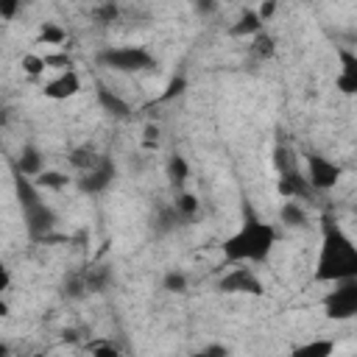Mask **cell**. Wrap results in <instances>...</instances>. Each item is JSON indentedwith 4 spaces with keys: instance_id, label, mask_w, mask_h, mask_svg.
Segmentation results:
<instances>
[{
    "instance_id": "cell-1",
    "label": "cell",
    "mask_w": 357,
    "mask_h": 357,
    "mask_svg": "<svg viewBox=\"0 0 357 357\" xmlns=\"http://www.w3.org/2000/svg\"><path fill=\"white\" fill-rule=\"evenodd\" d=\"M346 279H357V245L326 215L321 223V254L315 262V282L337 284Z\"/></svg>"
},
{
    "instance_id": "cell-2",
    "label": "cell",
    "mask_w": 357,
    "mask_h": 357,
    "mask_svg": "<svg viewBox=\"0 0 357 357\" xmlns=\"http://www.w3.org/2000/svg\"><path fill=\"white\" fill-rule=\"evenodd\" d=\"M273 243H276V229L259 220L254 212H245L243 226L231 237H226L220 248L226 262H262L268 259Z\"/></svg>"
},
{
    "instance_id": "cell-3",
    "label": "cell",
    "mask_w": 357,
    "mask_h": 357,
    "mask_svg": "<svg viewBox=\"0 0 357 357\" xmlns=\"http://www.w3.org/2000/svg\"><path fill=\"white\" fill-rule=\"evenodd\" d=\"M14 192H17V201H20V209H22V220H25L28 237L36 240V243H47L50 231H53L56 223H59L53 206L45 204L39 187H36L31 178L20 176V173H17V178H14Z\"/></svg>"
},
{
    "instance_id": "cell-4",
    "label": "cell",
    "mask_w": 357,
    "mask_h": 357,
    "mask_svg": "<svg viewBox=\"0 0 357 357\" xmlns=\"http://www.w3.org/2000/svg\"><path fill=\"white\" fill-rule=\"evenodd\" d=\"M98 61L114 73H139V70H153L156 59L145 47H106L98 53Z\"/></svg>"
},
{
    "instance_id": "cell-5",
    "label": "cell",
    "mask_w": 357,
    "mask_h": 357,
    "mask_svg": "<svg viewBox=\"0 0 357 357\" xmlns=\"http://www.w3.org/2000/svg\"><path fill=\"white\" fill-rule=\"evenodd\" d=\"M324 312L332 321H349L357 312V279L337 282L335 290L326 293L324 298Z\"/></svg>"
},
{
    "instance_id": "cell-6",
    "label": "cell",
    "mask_w": 357,
    "mask_h": 357,
    "mask_svg": "<svg viewBox=\"0 0 357 357\" xmlns=\"http://www.w3.org/2000/svg\"><path fill=\"white\" fill-rule=\"evenodd\" d=\"M340 176H343V167L337 162H332V159H326L321 153H310L307 156V176L304 178H307L310 190L326 192L340 181Z\"/></svg>"
},
{
    "instance_id": "cell-7",
    "label": "cell",
    "mask_w": 357,
    "mask_h": 357,
    "mask_svg": "<svg viewBox=\"0 0 357 357\" xmlns=\"http://www.w3.org/2000/svg\"><path fill=\"white\" fill-rule=\"evenodd\" d=\"M114 173H117V167H114L112 156H100V159L95 162V167H92V170L81 173V178H78V187H81V192L98 195V192L109 190V184L114 181Z\"/></svg>"
},
{
    "instance_id": "cell-8",
    "label": "cell",
    "mask_w": 357,
    "mask_h": 357,
    "mask_svg": "<svg viewBox=\"0 0 357 357\" xmlns=\"http://www.w3.org/2000/svg\"><path fill=\"white\" fill-rule=\"evenodd\" d=\"M218 287L223 293H243V296H262V282L254 276V271L248 268H231L220 282Z\"/></svg>"
},
{
    "instance_id": "cell-9",
    "label": "cell",
    "mask_w": 357,
    "mask_h": 357,
    "mask_svg": "<svg viewBox=\"0 0 357 357\" xmlns=\"http://www.w3.org/2000/svg\"><path fill=\"white\" fill-rule=\"evenodd\" d=\"M78 89H81V78H78V73H75V70L59 73L53 81H47V84L42 86L45 98H50V100H67V98L78 95Z\"/></svg>"
},
{
    "instance_id": "cell-10",
    "label": "cell",
    "mask_w": 357,
    "mask_h": 357,
    "mask_svg": "<svg viewBox=\"0 0 357 357\" xmlns=\"http://www.w3.org/2000/svg\"><path fill=\"white\" fill-rule=\"evenodd\" d=\"M279 195L284 201H298V198H307L312 190L307 184V178L298 173V170H290V173H279V184H276Z\"/></svg>"
},
{
    "instance_id": "cell-11",
    "label": "cell",
    "mask_w": 357,
    "mask_h": 357,
    "mask_svg": "<svg viewBox=\"0 0 357 357\" xmlns=\"http://www.w3.org/2000/svg\"><path fill=\"white\" fill-rule=\"evenodd\" d=\"M42 153H39V148L36 145H22V151H20V156H17V173L20 176H25V178H36L45 167H42Z\"/></svg>"
},
{
    "instance_id": "cell-12",
    "label": "cell",
    "mask_w": 357,
    "mask_h": 357,
    "mask_svg": "<svg viewBox=\"0 0 357 357\" xmlns=\"http://www.w3.org/2000/svg\"><path fill=\"white\" fill-rule=\"evenodd\" d=\"M98 103L112 114V117H120V120H126L128 114H131V106L120 98V95H114L112 89H106V86H98Z\"/></svg>"
},
{
    "instance_id": "cell-13",
    "label": "cell",
    "mask_w": 357,
    "mask_h": 357,
    "mask_svg": "<svg viewBox=\"0 0 357 357\" xmlns=\"http://www.w3.org/2000/svg\"><path fill=\"white\" fill-rule=\"evenodd\" d=\"M332 351H335V340H329V337H315V340H310V343L296 346L287 357H332Z\"/></svg>"
},
{
    "instance_id": "cell-14",
    "label": "cell",
    "mask_w": 357,
    "mask_h": 357,
    "mask_svg": "<svg viewBox=\"0 0 357 357\" xmlns=\"http://www.w3.org/2000/svg\"><path fill=\"white\" fill-rule=\"evenodd\" d=\"M229 33H231V36H257V33H262V22H259L257 11L245 8V11L237 17V22L229 28Z\"/></svg>"
},
{
    "instance_id": "cell-15",
    "label": "cell",
    "mask_w": 357,
    "mask_h": 357,
    "mask_svg": "<svg viewBox=\"0 0 357 357\" xmlns=\"http://www.w3.org/2000/svg\"><path fill=\"white\" fill-rule=\"evenodd\" d=\"M279 220H282L284 226L301 229V226H307V212L298 206V201H284L282 209H279Z\"/></svg>"
},
{
    "instance_id": "cell-16",
    "label": "cell",
    "mask_w": 357,
    "mask_h": 357,
    "mask_svg": "<svg viewBox=\"0 0 357 357\" xmlns=\"http://www.w3.org/2000/svg\"><path fill=\"white\" fill-rule=\"evenodd\" d=\"M173 209H176L178 220H181V223H187V220H192V218L198 215V198H195L192 192H178V195H176Z\"/></svg>"
},
{
    "instance_id": "cell-17",
    "label": "cell",
    "mask_w": 357,
    "mask_h": 357,
    "mask_svg": "<svg viewBox=\"0 0 357 357\" xmlns=\"http://www.w3.org/2000/svg\"><path fill=\"white\" fill-rule=\"evenodd\" d=\"M109 271L103 265H95L89 271H84V284H86V293H103L106 284H109Z\"/></svg>"
},
{
    "instance_id": "cell-18",
    "label": "cell",
    "mask_w": 357,
    "mask_h": 357,
    "mask_svg": "<svg viewBox=\"0 0 357 357\" xmlns=\"http://www.w3.org/2000/svg\"><path fill=\"white\" fill-rule=\"evenodd\" d=\"M98 159H100V153H95L89 145H81V148H75V151L70 153V165H73L75 170H81V173L92 170Z\"/></svg>"
},
{
    "instance_id": "cell-19",
    "label": "cell",
    "mask_w": 357,
    "mask_h": 357,
    "mask_svg": "<svg viewBox=\"0 0 357 357\" xmlns=\"http://www.w3.org/2000/svg\"><path fill=\"white\" fill-rule=\"evenodd\" d=\"M167 178H170L176 187L184 184V181L190 178V165H187L184 156H178V153L170 156V162H167Z\"/></svg>"
},
{
    "instance_id": "cell-20",
    "label": "cell",
    "mask_w": 357,
    "mask_h": 357,
    "mask_svg": "<svg viewBox=\"0 0 357 357\" xmlns=\"http://www.w3.org/2000/svg\"><path fill=\"white\" fill-rule=\"evenodd\" d=\"M33 184H36L39 190H42V187H45V190H64V187L70 184V178H67L64 173H59V170H42Z\"/></svg>"
},
{
    "instance_id": "cell-21",
    "label": "cell",
    "mask_w": 357,
    "mask_h": 357,
    "mask_svg": "<svg viewBox=\"0 0 357 357\" xmlns=\"http://www.w3.org/2000/svg\"><path fill=\"white\" fill-rule=\"evenodd\" d=\"M273 165H276L279 173L298 170V167H296V153H293L287 145H276V148H273Z\"/></svg>"
},
{
    "instance_id": "cell-22",
    "label": "cell",
    "mask_w": 357,
    "mask_h": 357,
    "mask_svg": "<svg viewBox=\"0 0 357 357\" xmlns=\"http://www.w3.org/2000/svg\"><path fill=\"white\" fill-rule=\"evenodd\" d=\"M67 39V31L61 28V25H56V22H42V28H39V42H45V45H61Z\"/></svg>"
},
{
    "instance_id": "cell-23",
    "label": "cell",
    "mask_w": 357,
    "mask_h": 357,
    "mask_svg": "<svg viewBox=\"0 0 357 357\" xmlns=\"http://www.w3.org/2000/svg\"><path fill=\"white\" fill-rule=\"evenodd\" d=\"M273 50H276V39H273V36H268V33H257V36H254L251 53H254L257 59H271Z\"/></svg>"
},
{
    "instance_id": "cell-24",
    "label": "cell",
    "mask_w": 357,
    "mask_h": 357,
    "mask_svg": "<svg viewBox=\"0 0 357 357\" xmlns=\"http://www.w3.org/2000/svg\"><path fill=\"white\" fill-rule=\"evenodd\" d=\"M156 231L159 234H167V231H173L176 226H181V220H178V215H176V209L173 206H167V209H162L159 212V218H156Z\"/></svg>"
},
{
    "instance_id": "cell-25",
    "label": "cell",
    "mask_w": 357,
    "mask_h": 357,
    "mask_svg": "<svg viewBox=\"0 0 357 357\" xmlns=\"http://www.w3.org/2000/svg\"><path fill=\"white\" fill-rule=\"evenodd\" d=\"M64 296H67V298H84V296H86L84 273H73V276L64 282Z\"/></svg>"
},
{
    "instance_id": "cell-26",
    "label": "cell",
    "mask_w": 357,
    "mask_h": 357,
    "mask_svg": "<svg viewBox=\"0 0 357 357\" xmlns=\"http://www.w3.org/2000/svg\"><path fill=\"white\" fill-rule=\"evenodd\" d=\"M162 287H165L167 293H184V290H187V276L178 273V271H170V273H165Z\"/></svg>"
},
{
    "instance_id": "cell-27",
    "label": "cell",
    "mask_w": 357,
    "mask_h": 357,
    "mask_svg": "<svg viewBox=\"0 0 357 357\" xmlns=\"http://www.w3.org/2000/svg\"><path fill=\"white\" fill-rule=\"evenodd\" d=\"M20 64H22V70H25L28 75H33V78H36V75H42V73L47 70V67H45V59H42V56H36V53H25Z\"/></svg>"
},
{
    "instance_id": "cell-28",
    "label": "cell",
    "mask_w": 357,
    "mask_h": 357,
    "mask_svg": "<svg viewBox=\"0 0 357 357\" xmlns=\"http://www.w3.org/2000/svg\"><path fill=\"white\" fill-rule=\"evenodd\" d=\"M337 56H340V64H343L340 75H351V78H357V56H354L349 47H340Z\"/></svg>"
},
{
    "instance_id": "cell-29",
    "label": "cell",
    "mask_w": 357,
    "mask_h": 357,
    "mask_svg": "<svg viewBox=\"0 0 357 357\" xmlns=\"http://www.w3.org/2000/svg\"><path fill=\"white\" fill-rule=\"evenodd\" d=\"M117 14H120V8L114 6V3H103V6H98L95 11H92V17H95V22H114L117 20Z\"/></svg>"
},
{
    "instance_id": "cell-30",
    "label": "cell",
    "mask_w": 357,
    "mask_h": 357,
    "mask_svg": "<svg viewBox=\"0 0 357 357\" xmlns=\"http://www.w3.org/2000/svg\"><path fill=\"white\" fill-rule=\"evenodd\" d=\"M42 59H45V67H56L61 73L73 70V59L67 53H50V56H42Z\"/></svg>"
},
{
    "instance_id": "cell-31",
    "label": "cell",
    "mask_w": 357,
    "mask_h": 357,
    "mask_svg": "<svg viewBox=\"0 0 357 357\" xmlns=\"http://www.w3.org/2000/svg\"><path fill=\"white\" fill-rule=\"evenodd\" d=\"M89 357H120V349L112 343H92Z\"/></svg>"
},
{
    "instance_id": "cell-32",
    "label": "cell",
    "mask_w": 357,
    "mask_h": 357,
    "mask_svg": "<svg viewBox=\"0 0 357 357\" xmlns=\"http://www.w3.org/2000/svg\"><path fill=\"white\" fill-rule=\"evenodd\" d=\"M335 84H337V89H340L343 95H354V92H357V78H351V75H337Z\"/></svg>"
},
{
    "instance_id": "cell-33",
    "label": "cell",
    "mask_w": 357,
    "mask_h": 357,
    "mask_svg": "<svg viewBox=\"0 0 357 357\" xmlns=\"http://www.w3.org/2000/svg\"><path fill=\"white\" fill-rule=\"evenodd\" d=\"M184 86H187V81H184L181 75H178V78H173V81L167 84V92H165V95H162L159 100H170V98H176V95H181V92H184Z\"/></svg>"
},
{
    "instance_id": "cell-34",
    "label": "cell",
    "mask_w": 357,
    "mask_h": 357,
    "mask_svg": "<svg viewBox=\"0 0 357 357\" xmlns=\"http://www.w3.org/2000/svg\"><path fill=\"white\" fill-rule=\"evenodd\" d=\"M273 14H276V3H273V0H265V3L257 8V17H259V22H268Z\"/></svg>"
},
{
    "instance_id": "cell-35",
    "label": "cell",
    "mask_w": 357,
    "mask_h": 357,
    "mask_svg": "<svg viewBox=\"0 0 357 357\" xmlns=\"http://www.w3.org/2000/svg\"><path fill=\"white\" fill-rule=\"evenodd\" d=\"M17 11H20V3H14V0H0V17H3V20H11Z\"/></svg>"
},
{
    "instance_id": "cell-36",
    "label": "cell",
    "mask_w": 357,
    "mask_h": 357,
    "mask_svg": "<svg viewBox=\"0 0 357 357\" xmlns=\"http://www.w3.org/2000/svg\"><path fill=\"white\" fill-rule=\"evenodd\" d=\"M204 354H206V357H229V349H226L223 343H212V346L204 349Z\"/></svg>"
},
{
    "instance_id": "cell-37",
    "label": "cell",
    "mask_w": 357,
    "mask_h": 357,
    "mask_svg": "<svg viewBox=\"0 0 357 357\" xmlns=\"http://www.w3.org/2000/svg\"><path fill=\"white\" fill-rule=\"evenodd\" d=\"M156 142H159V128L156 126H145V145L153 148Z\"/></svg>"
},
{
    "instance_id": "cell-38",
    "label": "cell",
    "mask_w": 357,
    "mask_h": 357,
    "mask_svg": "<svg viewBox=\"0 0 357 357\" xmlns=\"http://www.w3.org/2000/svg\"><path fill=\"white\" fill-rule=\"evenodd\" d=\"M8 284H11V273H8V268L0 262V293L8 290Z\"/></svg>"
},
{
    "instance_id": "cell-39",
    "label": "cell",
    "mask_w": 357,
    "mask_h": 357,
    "mask_svg": "<svg viewBox=\"0 0 357 357\" xmlns=\"http://www.w3.org/2000/svg\"><path fill=\"white\" fill-rule=\"evenodd\" d=\"M195 11H204V14H209V11H215V6H212V3H198V6H195Z\"/></svg>"
},
{
    "instance_id": "cell-40",
    "label": "cell",
    "mask_w": 357,
    "mask_h": 357,
    "mask_svg": "<svg viewBox=\"0 0 357 357\" xmlns=\"http://www.w3.org/2000/svg\"><path fill=\"white\" fill-rule=\"evenodd\" d=\"M0 357H8V346L6 343H0Z\"/></svg>"
},
{
    "instance_id": "cell-41",
    "label": "cell",
    "mask_w": 357,
    "mask_h": 357,
    "mask_svg": "<svg viewBox=\"0 0 357 357\" xmlns=\"http://www.w3.org/2000/svg\"><path fill=\"white\" fill-rule=\"evenodd\" d=\"M6 123V109H0V126Z\"/></svg>"
},
{
    "instance_id": "cell-42",
    "label": "cell",
    "mask_w": 357,
    "mask_h": 357,
    "mask_svg": "<svg viewBox=\"0 0 357 357\" xmlns=\"http://www.w3.org/2000/svg\"><path fill=\"white\" fill-rule=\"evenodd\" d=\"M0 315H6V304L3 301H0Z\"/></svg>"
}]
</instances>
